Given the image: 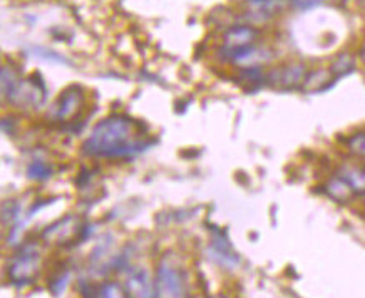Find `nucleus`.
Masks as SVG:
<instances>
[{
	"mask_svg": "<svg viewBox=\"0 0 365 298\" xmlns=\"http://www.w3.org/2000/svg\"><path fill=\"white\" fill-rule=\"evenodd\" d=\"M0 240H2V230H0Z\"/></svg>",
	"mask_w": 365,
	"mask_h": 298,
	"instance_id": "nucleus-19",
	"label": "nucleus"
},
{
	"mask_svg": "<svg viewBox=\"0 0 365 298\" xmlns=\"http://www.w3.org/2000/svg\"><path fill=\"white\" fill-rule=\"evenodd\" d=\"M345 148L349 149L350 155L365 161V131L354 133L345 139Z\"/></svg>",
	"mask_w": 365,
	"mask_h": 298,
	"instance_id": "nucleus-17",
	"label": "nucleus"
},
{
	"mask_svg": "<svg viewBox=\"0 0 365 298\" xmlns=\"http://www.w3.org/2000/svg\"><path fill=\"white\" fill-rule=\"evenodd\" d=\"M290 2L292 0H247V9L253 16L268 19L285 9Z\"/></svg>",
	"mask_w": 365,
	"mask_h": 298,
	"instance_id": "nucleus-14",
	"label": "nucleus"
},
{
	"mask_svg": "<svg viewBox=\"0 0 365 298\" xmlns=\"http://www.w3.org/2000/svg\"><path fill=\"white\" fill-rule=\"evenodd\" d=\"M211 298H223V297H211Z\"/></svg>",
	"mask_w": 365,
	"mask_h": 298,
	"instance_id": "nucleus-20",
	"label": "nucleus"
},
{
	"mask_svg": "<svg viewBox=\"0 0 365 298\" xmlns=\"http://www.w3.org/2000/svg\"><path fill=\"white\" fill-rule=\"evenodd\" d=\"M46 99V91L42 86L29 83V81H19L16 88H14L9 103L16 106L19 109L31 111L41 108Z\"/></svg>",
	"mask_w": 365,
	"mask_h": 298,
	"instance_id": "nucleus-6",
	"label": "nucleus"
},
{
	"mask_svg": "<svg viewBox=\"0 0 365 298\" xmlns=\"http://www.w3.org/2000/svg\"><path fill=\"white\" fill-rule=\"evenodd\" d=\"M86 230H88V225H86L84 221L69 215L61 218L59 221H56L54 225H51L49 228L44 230L42 240L54 245H61V247H66V245H72L78 242V240L86 237Z\"/></svg>",
	"mask_w": 365,
	"mask_h": 298,
	"instance_id": "nucleus-5",
	"label": "nucleus"
},
{
	"mask_svg": "<svg viewBox=\"0 0 365 298\" xmlns=\"http://www.w3.org/2000/svg\"><path fill=\"white\" fill-rule=\"evenodd\" d=\"M337 175L345 180V183L352 188V191L357 196L365 195V166L359 165V163H342L339 166Z\"/></svg>",
	"mask_w": 365,
	"mask_h": 298,
	"instance_id": "nucleus-10",
	"label": "nucleus"
},
{
	"mask_svg": "<svg viewBox=\"0 0 365 298\" xmlns=\"http://www.w3.org/2000/svg\"><path fill=\"white\" fill-rule=\"evenodd\" d=\"M27 175L34 181H47L54 176V165L46 160H36L27 166Z\"/></svg>",
	"mask_w": 365,
	"mask_h": 298,
	"instance_id": "nucleus-15",
	"label": "nucleus"
},
{
	"mask_svg": "<svg viewBox=\"0 0 365 298\" xmlns=\"http://www.w3.org/2000/svg\"><path fill=\"white\" fill-rule=\"evenodd\" d=\"M155 287L158 298H190L185 270L171 257H163L158 263Z\"/></svg>",
	"mask_w": 365,
	"mask_h": 298,
	"instance_id": "nucleus-2",
	"label": "nucleus"
},
{
	"mask_svg": "<svg viewBox=\"0 0 365 298\" xmlns=\"http://www.w3.org/2000/svg\"><path fill=\"white\" fill-rule=\"evenodd\" d=\"M124 290H126L129 298H158L155 280L143 268L129 273L126 282H124Z\"/></svg>",
	"mask_w": 365,
	"mask_h": 298,
	"instance_id": "nucleus-8",
	"label": "nucleus"
},
{
	"mask_svg": "<svg viewBox=\"0 0 365 298\" xmlns=\"http://www.w3.org/2000/svg\"><path fill=\"white\" fill-rule=\"evenodd\" d=\"M255 39H257V31L253 27H233L225 36V49H227L230 57H232L237 52H242L243 49L252 47L255 44Z\"/></svg>",
	"mask_w": 365,
	"mask_h": 298,
	"instance_id": "nucleus-9",
	"label": "nucleus"
},
{
	"mask_svg": "<svg viewBox=\"0 0 365 298\" xmlns=\"http://www.w3.org/2000/svg\"><path fill=\"white\" fill-rule=\"evenodd\" d=\"M324 188H325L327 196L339 205H349L350 201L357 196L352 191V188L347 185V183H345V180H342V178L337 175V173L327 178Z\"/></svg>",
	"mask_w": 365,
	"mask_h": 298,
	"instance_id": "nucleus-12",
	"label": "nucleus"
},
{
	"mask_svg": "<svg viewBox=\"0 0 365 298\" xmlns=\"http://www.w3.org/2000/svg\"><path fill=\"white\" fill-rule=\"evenodd\" d=\"M86 99L81 88H69L51 104L47 111V118L51 123L61 124V126H71L83 119Z\"/></svg>",
	"mask_w": 365,
	"mask_h": 298,
	"instance_id": "nucleus-4",
	"label": "nucleus"
},
{
	"mask_svg": "<svg viewBox=\"0 0 365 298\" xmlns=\"http://www.w3.org/2000/svg\"><path fill=\"white\" fill-rule=\"evenodd\" d=\"M84 298H129L123 285L116 282H104L101 285H84L81 288Z\"/></svg>",
	"mask_w": 365,
	"mask_h": 298,
	"instance_id": "nucleus-13",
	"label": "nucleus"
},
{
	"mask_svg": "<svg viewBox=\"0 0 365 298\" xmlns=\"http://www.w3.org/2000/svg\"><path fill=\"white\" fill-rule=\"evenodd\" d=\"M335 83V78L330 69H315L307 72L304 83L300 86V91L305 94H319L324 93Z\"/></svg>",
	"mask_w": 365,
	"mask_h": 298,
	"instance_id": "nucleus-11",
	"label": "nucleus"
},
{
	"mask_svg": "<svg viewBox=\"0 0 365 298\" xmlns=\"http://www.w3.org/2000/svg\"><path fill=\"white\" fill-rule=\"evenodd\" d=\"M362 198H364V201H365V195H362Z\"/></svg>",
	"mask_w": 365,
	"mask_h": 298,
	"instance_id": "nucleus-21",
	"label": "nucleus"
},
{
	"mask_svg": "<svg viewBox=\"0 0 365 298\" xmlns=\"http://www.w3.org/2000/svg\"><path fill=\"white\" fill-rule=\"evenodd\" d=\"M307 71L304 64L300 62H292V64L283 66L282 69H277L267 76V83L270 86H277L282 91H295L300 89L302 83H304Z\"/></svg>",
	"mask_w": 365,
	"mask_h": 298,
	"instance_id": "nucleus-7",
	"label": "nucleus"
},
{
	"mask_svg": "<svg viewBox=\"0 0 365 298\" xmlns=\"http://www.w3.org/2000/svg\"><path fill=\"white\" fill-rule=\"evenodd\" d=\"M150 146V138L136 119L126 114H111L96 123L81 151L91 160L129 161L148 151Z\"/></svg>",
	"mask_w": 365,
	"mask_h": 298,
	"instance_id": "nucleus-1",
	"label": "nucleus"
},
{
	"mask_svg": "<svg viewBox=\"0 0 365 298\" xmlns=\"http://www.w3.org/2000/svg\"><path fill=\"white\" fill-rule=\"evenodd\" d=\"M355 67V61L352 56L349 54H340L337 59L334 61L332 67H330V72H332V76L335 78V81L344 78V76L350 74V72L354 71Z\"/></svg>",
	"mask_w": 365,
	"mask_h": 298,
	"instance_id": "nucleus-16",
	"label": "nucleus"
},
{
	"mask_svg": "<svg viewBox=\"0 0 365 298\" xmlns=\"http://www.w3.org/2000/svg\"><path fill=\"white\" fill-rule=\"evenodd\" d=\"M41 272V248L37 243H26L14 255L9 265V278L16 285H31Z\"/></svg>",
	"mask_w": 365,
	"mask_h": 298,
	"instance_id": "nucleus-3",
	"label": "nucleus"
},
{
	"mask_svg": "<svg viewBox=\"0 0 365 298\" xmlns=\"http://www.w3.org/2000/svg\"><path fill=\"white\" fill-rule=\"evenodd\" d=\"M19 81L11 71H0V103H6L11 98L14 88Z\"/></svg>",
	"mask_w": 365,
	"mask_h": 298,
	"instance_id": "nucleus-18",
	"label": "nucleus"
}]
</instances>
